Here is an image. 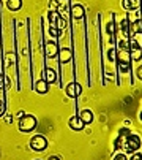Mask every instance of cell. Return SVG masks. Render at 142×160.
I'll return each instance as SVG.
<instances>
[{
  "instance_id": "1",
  "label": "cell",
  "mask_w": 142,
  "mask_h": 160,
  "mask_svg": "<svg viewBox=\"0 0 142 160\" xmlns=\"http://www.w3.org/2000/svg\"><path fill=\"white\" fill-rule=\"evenodd\" d=\"M117 62H118V68H120L122 73L130 72V68H131V54H130V49H128V48L118 51V54H117Z\"/></svg>"
},
{
  "instance_id": "2",
  "label": "cell",
  "mask_w": 142,
  "mask_h": 160,
  "mask_svg": "<svg viewBox=\"0 0 142 160\" xmlns=\"http://www.w3.org/2000/svg\"><path fill=\"white\" fill-rule=\"evenodd\" d=\"M35 127H36V119H35V116H32V114H26V116L21 118V121H19V130H21V132L29 133V132L35 130Z\"/></svg>"
},
{
  "instance_id": "3",
  "label": "cell",
  "mask_w": 142,
  "mask_h": 160,
  "mask_svg": "<svg viewBox=\"0 0 142 160\" xmlns=\"http://www.w3.org/2000/svg\"><path fill=\"white\" fill-rule=\"evenodd\" d=\"M30 148L33 149V151H44L46 148H47V140L44 138L43 135H35L33 138L30 140Z\"/></svg>"
},
{
  "instance_id": "4",
  "label": "cell",
  "mask_w": 142,
  "mask_h": 160,
  "mask_svg": "<svg viewBox=\"0 0 142 160\" xmlns=\"http://www.w3.org/2000/svg\"><path fill=\"white\" fill-rule=\"evenodd\" d=\"M140 144H142V141H140V138L137 135H130V138H128V141H126V144L123 148L128 152H137L140 149Z\"/></svg>"
},
{
  "instance_id": "5",
  "label": "cell",
  "mask_w": 142,
  "mask_h": 160,
  "mask_svg": "<svg viewBox=\"0 0 142 160\" xmlns=\"http://www.w3.org/2000/svg\"><path fill=\"white\" fill-rule=\"evenodd\" d=\"M65 92H66V95L71 97V98H78V97L81 95V92H82V87H81V84H78V82H69V84L65 87Z\"/></svg>"
},
{
  "instance_id": "6",
  "label": "cell",
  "mask_w": 142,
  "mask_h": 160,
  "mask_svg": "<svg viewBox=\"0 0 142 160\" xmlns=\"http://www.w3.org/2000/svg\"><path fill=\"white\" fill-rule=\"evenodd\" d=\"M130 54H131V60H134V62H139L142 59V48L134 40L130 41Z\"/></svg>"
},
{
  "instance_id": "7",
  "label": "cell",
  "mask_w": 142,
  "mask_h": 160,
  "mask_svg": "<svg viewBox=\"0 0 142 160\" xmlns=\"http://www.w3.org/2000/svg\"><path fill=\"white\" fill-rule=\"evenodd\" d=\"M44 51H46V57L54 59V57L59 54L57 43H55V41H47V43H46V46H44Z\"/></svg>"
},
{
  "instance_id": "8",
  "label": "cell",
  "mask_w": 142,
  "mask_h": 160,
  "mask_svg": "<svg viewBox=\"0 0 142 160\" xmlns=\"http://www.w3.org/2000/svg\"><path fill=\"white\" fill-rule=\"evenodd\" d=\"M130 130L128 128H122L120 130V133H118V138H117V143H115V146L117 148H122V146H125L126 144V141H128V138H130Z\"/></svg>"
},
{
  "instance_id": "9",
  "label": "cell",
  "mask_w": 142,
  "mask_h": 160,
  "mask_svg": "<svg viewBox=\"0 0 142 160\" xmlns=\"http://www.w3.org/2000/svg\"><path fill=\"white\" fill-rule=\"evenodd\" d=\"M47 84H54L57 81V73L55 70H52V68H44V73H43V78Z\"/></svg>"
},
{
  "instance_id": "10",
  "label": "cell",
  "mask_w": 142,
  "mask_h": 160,
  "mask_svg": "<svg viewBox=\"0 0 142 160\" xmlns=\"http://www.w3.org/2000/svg\"><path fill=\"white\" fill-rule=\"evenodd\" d=\"M68 125H69V128H71V130H76V132H81V130L85 127V124L81 121V118H79V116H73V118L69 119Z\"/></svg>"
},
{
  "instance_id": "11",
  "label": "cell",
  "mask_w": 142,
  "mask_h": 160,
  "mask_svg": "<svg viewBox=\"0 0 142 160\" xmlns=\"http://www.w3.org/2000/svg\"><path fill=\"white\" fill-rule=\"evenodd\" d=\"M122 7L126 11H131V10H139L142 3H140V0H122Z\"/></svg>"
},
{
  "instance_id": "12",
  "label": "cell",
  "mask_w": 142,
  "mask_h": 160,
  "mask_svg": "<svg viewBox=\"0 0 142 160\" xmlns=\"http://www.w3.org/2000/svg\"><path fill=\"white\" fill-rule=\"evenodd\" d=\"M57 56H59V60H60L62 63H66V62L71 60V56H73V54H71V51H69L68 48H63V49L59 51Z\"/></svg>"
},
{
  "instance_id": "13",
  "label": "cell",
  "mask_w": 142,
  "mask_h": 160,
  "mask_svg": "<svg viewBox=\"0 0 142 160\" xmlns=\"http://www.w3.org/2000/svg\"><path fill=\"white\" fill-rule=\"evenodd\" d=\"M79 118H81V121H82L85 125H87V124H92V122H93V112H92L90 109H84V111H81Z\"/></svg>"
},
{
  "instance_id": "14",
  "label": "cell",
  "mask_w": 142,
  "mask_h": 160,
  "mask_svg": "<svg viewBox=\"0 0 142 160\" xmlns=\"http://www.w3.org/2000/svg\"><path fill=\"white\" fill-rule=\"evenodd\" d=\"M35 90L38 94H47V90H49V84H47L44 79H40L35 84Z\"/></svg>"
},
{
  "instance_id": "15",
  "label": "cell",
  "mask_w": 142,
  "mask_h": 160,
  "mask_svg": "<svg viewBox=\"0 0 142 160\" xmlns=\"http://www.w3.org/2000/svg\"><path fill=\"white\" fill-rule=\"evenodd\" d=\"M84 13H85V10H84L82 5H74L73 8H71V16H73L74 19H82Z\"/></svg>"
},
{
  "instance_id": "16",
  "label": "cell",
  "mask_w": 142,
  "mask_h": 160,
  "mask_svg": "<svg viewBox=\"0 0 142 160\" xmlns=\"http://www.w3.org/2000/svg\"><path fill=\"white\" fill-rule=\"evenodd\" d=\"M7 7H8V10H11V11H17V10H21V7H22V0H8Z\"/></svg>"
},
{
  "instance_id": "17",
  "label": "cell",
  "mask_w": 142,
  "mask_h": 160,
  "mask_svg": "<svg viewBox=\"0 0 142 160\" xmlns=\"http://www.w3.org/2000/svg\"><path fill=\"white\" fill-rule=\"evenodd\" d=\"M139 19H142L140 11H139V10H131L130 14H128V22H130V24H133V22H136V21H139Z\"/></svg>"
},
{
  "instance_id": "18",
  "label": "cell",
  "mask_w": 142,
  "mask_h": 160,
  "mask_svg": "<svg viewBox=\"0 0 142 160\" xmlns=\"http://www.w3.org/2000/svg\"><path fill=\"white\" fill-rule=\"evenodd\" d=\"M131 30H133L134 33H142V19L133 22V24H131Z\"/></svg>"
},
{
  "instance_id": "19",
  "label": "cell",
  "mask_w": 142,
  "mask_h": 160,
  "mask_svg": "<svg viewBox=\"0 0 142 160\" xmlns=\"http://www.w3.org/2000/svg\"><path fill=\"white\" fill-rule=\"evenodd\" d=\"M55 27H57L60 32H63V30L66 29V19H65V18H59L57 22H55Z\"/></svg>"
},
{
  "instance_id": "20",
  "label": "cell",
  "mask_w": 142,
  "mask_h": 160,
  "mask_svg": "<svg viewBox=\"0 0 142 160\" xmlns=\"http://www.w3.org/2000/svg\"><path fill=\"white\" fill-rule=\"evenodd\" d=\"M47 16H49V21H51V26H55V22H57V19L60 18L57 11H49V14H47Z\"/></svg>"
},
{
  "instance_id": "21",
  "label": "cell",
  "mask_w": 142,
  "mask_h": 160,
  "mask_svg": "<svg viewBox=\"0 0 142 160\" xmlns=\"http://www.w3.org/2000/svg\"><path fill=\"white\" fill-rule=\"evenodd\" d=\"M49 33H51V37H52V38H59L62 32H60V30H59L55 26H51V29H49Z\"/></svg>"
},
{
  "instance_id": "22",
  "label": "cell",
  "mask_w": 142,
  "mask_h": 160,
  "mask_svg": "<svg viewBox=\"0 0 142 160\" xmlns=\"http://www.w3.org/2000/svg\"><path fill=\"white\" fill-rule=\"evenodd\" d=\"M107 59H109L111 62H115V60H117V51H115L114 48H111V49L107 51Z\"/></svg>"
},
{
  "instance_id": "23",
  "label": "cell",
  "mask_w": 142,
  "mask_h": 160,
  "mask_svg": "<svg viewBox=\"0 0 142 160\" xmlns=\"http://www.w3.org/2000/svg\"><path fill=\"white\" fill-rule=\"evenodd\" d=\"M112 160H128V158H126V155H125L123 152H118V154H115V155H114V158H112Z\"/></svg>"
},
{
  "instance_id": "24",
  "label": "cell",
  "mask_w": 142,
  "mask_h": 160,
  "mask_svg": "<svg viewBox=\"0 0 142 160\" xmlns=\"http://www.w3.org/2000/svg\"><path fill=\"white\" fill-rule=\"evenodd\" d=\"M131 160H142V154L140 152H133L131 154Z\"/></svg>"
},
{
  "instance_id": "25",
  "label": "cell",
  "mask_w": 142,
  "mask_h": 160,
  "mask_svg": "<svg viewBox=\"0 0 142 160\" xmlns=\"http://www.w3.org/2000/svg\"><path fill=\"white\" fill-rule=\"evenodd\" d=\"M114 29H115V27H114V22H109V24H107V32H109L111 35L114 33Z\"/></svg>"
},
{
  "instance_id": "26",
  "label": "cell",
  "mask_w": 142,
  "mask_h": 160,
  "mask_svg": "<svg viewBox=\"0 0 142 160\" xmlns=\"http://www.w3.org/2000/svg\"><path fill=\"white\" fill-rule=\"evenodd\" d=\"M137 78H139V79H142V65L137 68Z\"/></svg>"
},
{
  "instance_id": "27",
  "label": "cell",
  "mask_w": 142,
  "mask_h": 160,
  "mask_svg": "<svg viewBox=\"0 0 142 160\" xmlns=\"http://www.w3.org/2000/svg\"><path fill=\"white\" fill-rule=\"evenodd\" d=\"M3 111H5V106H3V103H2V102H0V116L3 114Z\"/></svg>"
},
{
  "instance_id": "28",
  "label": "cell",
  "mask_w": 142,
  "mask_h": 160,
  "mask_svg": "<svg viewBox=\"0 0 142 160\" xmlns=\"http://www.w3.org/2000/svg\"><path fill=\"white\" fill-rule=\"evenodd\" d=\"M2 87H3V75L0 73V89H2Z\"/></svg>"
},
{
  "instance_id": "29",
  "label": "cell",
  "mask_w": 142,
  "mask_h": 160,
  "mask_svg": "<svg viewBox=\"0 0 142 160\" xmlns=\"http://www.w3.org/2000/svg\"><path fill=\"white\" fill-rule=\"evenodd\" d=\"M49 160H60V158H59L57 155H51V157H49Z\"/></svg>"
},
{
  "instance_id": "30",
  "label": "cell",
  "mask_w": 142,
  "mask_h": 160,
  "mask_svg": "<svg viewBox=\"0 0 142 160\" xmlns=\"http://www.w3.org/2000/svg\"><path fill=\"white\" fill-rule=\"evenodd\" d=\"M139 119H140V122H142V111H140V114H139Z\"/></svg>"
},
{
  "instance_id": "31",
  "label": "cell",
  "mask_w": 142,
  "mask_h": 160,
  "mask_svg": "<svg viewBox=\"0 0 142 160\" xmlns=\"http://www.w3.org/2000/svg\"><path fill=\"white\" fill-rule=\"evenodd\" d=\"M140 3H142V0H140Z\"/></svg>"
}]
</instances>
